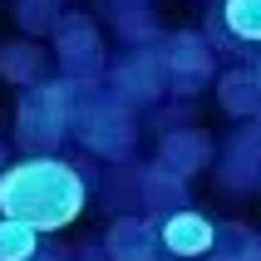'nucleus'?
Here are the masks:
<instances>
[{
	"label": "nucleus",
	"mask_w": 261,
	"mask_h": 261,
	"mask_svg": "<svg viewBox=\"0 0 261 261\" xmlns=\"http://www.w3.org/2000/svg\"><path fill=\"white\" fill-rule=\"evenodd\" d=\"M217 99H222L227 114L261 118V74H256V69H232V74H222Z\"/></svg>",
	"instance_id": "obj_10"
},
{
	"label": "nucleus",
	"mask_w": 261,
	"mask_h": 261,
	"mask_svg": "<svg viewBox=\"0 0 261 261\" xmlns=\"http://www.w3.org/2000/svg\"><path fill=\"white\" fill-rule=\"evenodd\" d=\"M109 84L118 89V99H114V103H148V99H158L163 89H168L163 55H158V49H143V55H133L123 69L109 74Z\"/></svg>",
	"instance_id": "obj_7"
},
{
	"label": "nucleus",
	"mask_w": 261,
	"mask_h": 261,
	"mask_svg": "<svg viewBox=\"0 0 261 261\" xmlns=\"http://www.w3.org/2000/svg\"><path fill=\"white\" fill-rule=\"evenodd\" d=\"M256 74H261V64H256Z\"/></svg>",
	"instance_id": "obj_18"
},
{
	"label": "nucleus",
	"mask_w": 261,
	"mask_h": 261,
	"mask_svg": "<svg viewBox=\"0 0 261 261\" xmlns=\"http://www.w3.org/2000/svg\"><path fill=\"white\" fill-rule=\"evenodd\" d=\"M103 256L109 261H168V251L158 247V227L143 217H118L103 237Z\"/></svg>",
	"instance_id": "obj_8"
},
{
	"label": "nucleus",
	"mask_w": 261,
	"mask_h": 261,
	"mask_svg": "<svg viewBox=\"0 0 261 261\" xmlns=\"http://www.w3.org/2000/svg\"><path fill=\"white\" fill-rule=\"evenodd\" d=\"M40 64L44 55L35 44H0V74L15 84H40Z\"/></svg>",
	"instance_id": "obj_13"
},
{
	"label": "nucleus",
	"mask_w": 261,
	"mask_h": 261,
	"mask_svg": "<svg viewBox=\"0 0 261 261\" xmlns=\"http://www.w3.org/2000/svg\"><path fill=\"white\" fill-rule=\"evenodd\" d=\"M74 133H79V143L89 153H99L109 163H123L133 153V118L123 103H74Z\"/></svg>",
	"instance_id": "obj_3"
},
{
	"label": "nucleus",
	"mask_w": 261,
	"mask_h": 261,
	"mask_svg": "<svg viewBox=\"0 0 261 261\" xmlns=\"http://www.w3.org/2000/svg\"><path fill=\"white\" fill-rule=\"evenodd\" d=\"M35 256H40V232L0 217V261H35Z\"/></svg>",
	"instance_id": "obj_14"
},
{
	"label": "nucleus",
	"mask_w": 261,
	"mask_h": 261,
	"mask_svg": "<svg viewBox=\"0 0 261 261\" xmlns=\"http://www.w3.org/2000/svg\"><path fill=\"white\" fill-rule=\"evenodd\" d=\"M123 40H148V35H153V15L148 10H123Z\"/></svg>",
	"instance_id": "obj_16"
},
{
	"label": "nucleus",
	"mask_w": 261,
	"mask_h": 261,
	"mask_svg": "<svg viewBox=\"0 0 261 261\" xmlns=\"http://www.w3.org/2000/svg\"><path fill=\"white\" fill-rule=\"evenodd\" d=\"M163 55V74H168V89H182V94H197V89L217 74V59L207 49V40L197 35H173V40L158 49Z\"/></svg>",
	"instance_id": "obj_4"
},
{
	"label": "nucleus",
	"mask_w": 261,
	"mask_h": 261,
	"mask_svg": "<svg viewBox=\"0 0 261 261\" xmlns=\"http://www.w3.org/2000/svg\"><path fill=\"white\" fill-rule=\"evenodd\" d=\"M55 55H59V64L69 69L74 84H79V79H94L99 64H103L99 35H94V25H89L84 15H69V20L55 25Z\"/></svg>",
	"instance_id": "obj_6"
},
{
	"label": "nucleus",
	"mask_w": 261,
	"mask_h": 261,
	"mask_svg": "<svg viewBox=\"0 0 261 261\" xmlns=\"http://www.w3.org/2000/svg\"><path fill=\"white\" fill-rule=\"evenodd\" d=\"M222 25L237 44H261V0H222Z\"/></svg>",
	"instance_id": "obj_12"
},
{
	"label": "nucleus",
	"mask_w": 261,
	"mask_h": 261,
	"mask_svg": "<svg viewBox=\"0 0 261 261\" xmlns=\"http://www.w3.org/2000/svg\"><path fill=\"white\" fill-rule=\"evenodd\" d=\"M69 123H74V84H49V79H40V84L25 89V99L15 109V138H20V148H30V153H49V148L69 133Z\"/></svg>",
	"instance_id": "obj_2"
},
{
	"label": "nucleus",
	"mask_w": 261,
	"mask_h": 261,
	"mask_svg": "<svg viewBox=\"0 0 261 261\" xmlns=\"http://www.w3.org/2000/svg\"><path fill=\"white\" fill-rule=\"evenodd\" d=\"M153 227H158V247L168 251V256H182V261H197V256H207V251L217 247V227H212V217L192 212V207L163 212Z\"/></svg>",
	"instance_id": "obj_5"
},
{
	"label": "nucleus",
	"mask_w": 261,
	"mask_h": 261,
	"mask_svg": "<svg viewBox=\"0 0 261 261\" xmlns=\"http://www.w3.org/2000/svg\"><path fill=\"white\" fill-rule=\"evenodd\" d=\"M143 202L163 217V212H177V207L188 202V188H182V177H177V173L153 168V173H143Z\"/></svg>",
	"instance_id": "obj_11"
},
{
	"label": "nucleus",
	"mask_w": 261,
	"mask_h": 261,
	"mask_svg": "<svg viewBox=\"0 0 261 261\" xmlns=\"http://www.w3.org/2000/svg\"><path fill=\"white\" fill-rule=\"evenodd\" d=\"M20 20H25V30H35V35H49V30L59 25L49 0H20Z\"/></svg>",
	"instance_id": "obj_15"
},
{
	"label": "nucleus",
	"mask_w": 261,
	"mask_h": 261,
	"mask_svg": "<svg viewBox=\"0 0 261 261\" xmlns=\"http://www.w3.org/2000/svg\"><path fill=\"white\" fill-rule=\"evenodd\" d=\"M207 158H212V138L197 133V128H182V133H168V138H163L158 168L188 177V173H197V168H207Z\"/></svg>",
	"instance_id": "obj_9"
},
{
	"label": "nucleus",
	"mask_w": 261,
	"mask_h": 261,
	"mask_svg": "<svg viewBox=\"0 0 261 261\" xmlns=\"http://www.w3.org/2000/svg\"><path fill=\"white\" fill-rule=\"evenodd\" d=\"M89 202V182L55 153H35L0 168V217L25 222L35 232H64Z\"/></svg>",
	"instance_id": "obj_1"
},
{
	"label": "nucleus",
	"mask_w": 261,
	"mask_h": 261,
	"mask_svg": "<svg viewBox=\"0 0 261 261\" xmlns=\"http://www.w3.org/2000/svg\"><path fill=\"white\" fill-rule=\"evenodd\" d=\"M128 5H138V0H128Z\"/></svg>",
	"instance_id": "obj_17"
}]
</instances>
